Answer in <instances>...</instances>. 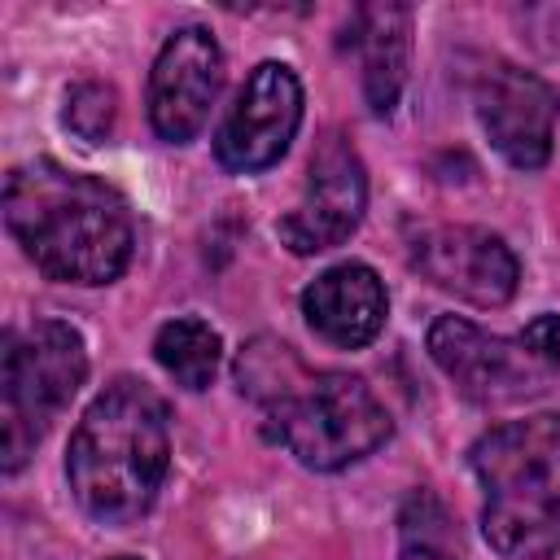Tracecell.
I'll use <instances>...</instances> for the list:
<instances>
[{"label":"cell","instance_id":"cell-1","mask_svg":"<svg viewBox=\"0 0 560 560\" xmlns=\"http://www.w3.org/2000/svg\"><path fill=\"white\" fill-rule=\"evenodd\" d=\"M4 228L22 254L61 284H109L127 271L136 223L127 201L96 175L35 158L4 179Z\"/></svg>","mask_w":560,"mask_h":560},{"label":"cell","instance_id":"cell-2","mask_svg":"<svg viewBox=\"0 0 560 560\" xmlns=\"http://www.w3.org/2000/svg\"><path fill=\"white\" fill-rule=\"evenodd\" d=\"M236 385L249 394L271 438L315 472H337L385 446L389 411L350 372H311L284 341L258 337L236 359Z\"/></svg>","mask_w":560,"mask_h":560},{"label":"cell","instance_id":"cell-3","mask_svg":"<svg viewBox=\"0 0 560 560\" xmlns=\"http://www.w3.org/2000/svg\"><path fill=\"white\" fill-rule=\"evenodd\" d=\"M171 468L166 402L136 376L109 381L70 433L66 477L74 503L101 525L140 521Z\"/></svg>","mask_w":560,"mask_h":560},{"label":"cell","instance_id":"cell-4","mask_svg":"<svg viewBox=\"0 0 560 560\" xmlns=\"http://www.w3.org/2000/svg\"><path fill=\"white\" fill-rule=\"evenodd\" d=\"M481 481V534L503 560L560 551V411L503 420L468 451Z\"/></svg>","mask_w":560,"mask_h":560},{"label":"cell","instance_id":"cell-5","mask_svg":"<svg viewBox=\"0 0 560 560\" xmlns=\"http://www.w3.org/2000/svg\"><path fill=\"white\" fill-rule=\"evenodd\" d=\"M424 346L446 381L477 407L538 398L560 376V315H538L516 337H494L464 315H438Z\"/></svg>","mask_w":560,"mask_h":560},{"label":"cell","instance_id":"cell-6","mask_svg":"<svg viewBox=\"0 0 560 560\" xmlns=\"http://www.w3.org/2000/svg\"><path fill=\"white\" fill-rule=\"evenodd\" d=\"M88 376V350L79 328L61 319H35L4 337L0 363V451L4 472H18L39 446L48 424L66 411Z\"/></svg>","mask_w":560,"mask_h":560},{"label":"cell","instance_id":"cell-7","mask_svg":"<svg viewBox=\"0 0 560 560\" xmlns=\"http://www.w3.org/2000/svg\"><path fill=\"white\" fill-rule=\"evenodd\" d=\"M302 127V83L284 61L249 70L236 105L214 131V158L232 175H258L276 166Z\"/></svg>","mask_w":560,"mask_h":560},{"label":"cell","instance_id":"cell-8","mask_svg":"<svg viewBox=\"0 0 560 560\" xmlns=\"http://www.w3.org/2000/svg\"><path fill=\"white\" fill-rule=\"evenodd\" d=\"M363 210H368L363 158L346 140V131H324L306 166V192L276 223V232L293 254H319L341 245L363 223Z\"/></svg>","mask_w":560,"mask_h":560},{"label":"cell","instance_id":"cell-9","mask_svg":"<svg viewBox=\"0 0 560 560\" xmlns=\"http://www.w3.org/2000/svg\"><path fill=\"white\" fill-rule=\"evenodd\" d=\"M477 118L490 136V144L516 166V171H538L551 158V136L560 118V92L512 61H490L477 74L472 88Z\"/></svg>","mask_w":560,"mask_h":560},{"label":"cell","instance_id":"cell-10","mask_svg":"<svg viewBox=\"0 0 560 560\" xmlns=\"http://www.w3.org/2000/svg\"><path fill=\"white\" fill-rule=\"evenodd\" d=\"M223 83V52L206 26H179L158 48L149 70V127L166 144H188L219 96Z\"/></svg>","mask_w":560,"mask_h":560},{"label":"cell","instance_id":"cell-11","mask_svg":"<svg viewBox=\"0 0 560 560\" xmlns=\"http://www.w3.org/2000/svg\"><path fill=\"white\" fill-rule=\"evenodd\" d=\"M411 267L442 293H455L472 306H503L521 280L516 254L494 232L468 223L424 228L411 241Z\"/></svg>","mask_w":560,"mask_h":560},{"label":"cell","instance_id":"cell-12","mask_svg":"<svg viewBox=\"0 0 560 560\" xmlns=\"http://www.w3.org/2000/svg\"><path fill=\"white\" fill-rule=\"evenodd\" d=\"M385 284L368 262H337L302 289V315L337 350H359L385 328Z\"/></svg>","mask_w":560,"mask_h":560},{"label":"cell","instance_id":"cell-13","mask_svg":"<svg viewBox=\"0 0 560 560\" xmlns=\"http://www.w3.org/2000/svg\"><path fill=\"white\" fill-rule=\"evenodd\" d=\"M350 48L363 61V96L372 114H389L407 83L411 57V13L402 4H363L350 22Z\"/></svg>","mask_w":560,"mask_h":560},{"label":"cell","instance_id":"cell-14","mask_svg":"<svg viewBox=\"0 0 560 560\" xmlns=\"http://www.w3.org/2000/svg\"><path fill=\"white\" fill-rule=\"evenodd\" d=\"M153 354L166 368V376H175V385L184 389H206L223 363V341L219 332L197 319V315H179L171 324L158 328L153 337Z\"/></svg>","mask_w":560,"mask_h":560},{"label":"cell","instance_id":"cell-15","mask_svg":"<svg viewBox=\"0 0 560 560\" xmlns=\"http://www.w3.org/2000/svg\"><path fill=\"white\" fill-rule=\"evenodd\" d=\"M114 118H118V92L101 79H83L66 92V127L88 140V144H101L109 131H114Z\"/></svg>","mask_w":560,"mask_h":560},{"label":"cell","instance_id":"cell-16","mask_svg":"<svg viewBox=\"0 0 560 560\" xmlns=\"http://www.w3.org/2000/svg\"><path fill=\"white\" fill-rule=\"evenodd\" d=\"M398 560H451V556H446V551H438L433 542H407Z\"/></svg>","mask_w":560,"mask_h":560},{"label":"cell","instance_id":"cell-17","mask_svg":"<svg viewBox=\"0 0 560 560\" xmlns=\"http://www.w3.org/2000/svg\"><path fill=\"white\" fill-rule=\"evenodd\" d=\"M114 560H140V556H114Z\"/></svg>","mask_w":560,"mask_h":560}]
</instances>
